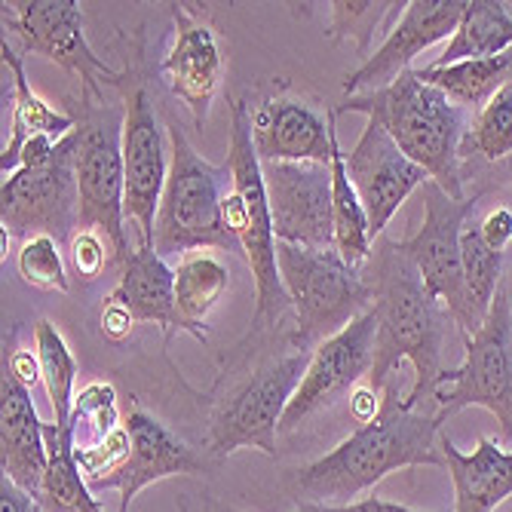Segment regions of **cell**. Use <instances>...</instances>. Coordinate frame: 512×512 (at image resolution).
<instances>
[{
    "mask_svg": "<svg viewBox=\"0 0 512 512\" xmlns=\"http://www.w3.org/2000/svg\"><path fill=\"white\" fill-rule=\"evenodd\" d=\"M445 417L411 411L399 399V381L384 387L381 411L371 424L356 427L329 454L292 470L283 479L286 494L298 506H347L371 491L390 473L408 467H445L439 448Z\"/></svg>",
    "mask_w": 512,
    "mask_h": 512,
    "instance_id": "cell-1",
    "label": "cell"
},
{
    "mask_svg": "<svg viewBox=\"0 0 512 512\" xmlns=\"http://www.w3.org/2000/svg\"><path fill=\"white\" fill-rule=\"evenodd\" d=\"M362 279L371 295V313L378 322L375 365H371L368 387L384 393L396 378L399 365L408 359L414 365V384L402 399L405 408L424 411L436 405V384L442 375V353L448 341V310L427 292L414 261L399 249L396 240L378 237ZM436 414V411H433Z\"/></svg>",
    "mask_w": 512,
    "mask_h": 512,
    "instance_id": "cell-2",
    "label": "cell"
},
{
    "mask_svg": "<svg viewBox=\"0 0 512 512\" xmlns=\"http://www.w3.org/2000/svg\"><path fill=\"white\" fill-rule=\"evenodd\" d=\"M335 114H365L368 120L381 123L399 151L421 166L448 197H470L463 194L467 181H463L460 142L476 114L457 108L445 92L430 86L417 71H405L378 92L344 99Z\"/></svg>",
    "mask_w": 512,
    "mask_h": 512,
    "instance_id": "cell-3",
    "label": "cell"
},
{
    "mask_svg": "<svg viewBox=\"0 0 512 512\" xmlns=\"http://www.w3.org/2000/svg\"><path fill=\"white\" fill-rule=\"evenodd\" d=\"M227 166L234 172V188L224 197V227L240 243L252 276H255V319L249 338H258L264 329L276 325L283 313L292 307L283 276H279L276 261V230L270 215V200L264 188V166L258 160L255 142H252V123H249V105L230 102V154Z\"/></svg>",
    "mask_w": 512,
    "mask_h": 512,
    "instance_id": "cell-4",
    "label": "cell"
},
{
    "mask_svg": "<svg viewBox=\"0 0 512 512\" xmlns=\"http://www.w3.org/2000/svg\"><path fill=\"white\" fill-rule=\"evenodd\" d=\"M169 178L157 209L154 249L163 258L191 255L203 249L243 252L234 234L224 227V197L234 188V172L227 163L215 166L197 154L191 138L178 123H169Z\"/></svg>",
    "mask_w": 512,
    "mask_h": 512,
    "instance_id": "cell-5",
    "label": "cell"
},
{
    "mask_svg": "<svg viewBox=\"0 0 512 512\" xmlns=\"http://www.w3.org/2000/svg\"><path fill=\"white\" fill-rule=\"evenodd\" d=\"M68 114L77 135V191L80 230L105 234L114 264L132 255L126 243V166H123V102L92 99L86 92L68 96Z\"/></svg>",
    "mask_w": 512,
    "mask_h": 512,
    "instance_id": "cell-6",
    "label": "cell"
},
{
    "mask_svg": "<svg viewBox=\"0 0 512 512\" xmlns=\"http://www.w3.org/2000/svg\"><path fill=\"white\" fill-rule=\"evenodd\" d=\"M276 261L283 289L295 307L292 350H310L335 338L371 304L362 270H353L335 249L319 252L279 243Z\"/></svg>",
    "mask_w": 512,
    "mask_h": 512,
    "instance_id": "cell-7",
    "label": "cell"
},
{
    "mask_svg": "<svg viewBox=\"0 0 512 512\" xmlns=\"http://www.w3.org/2000/svg\"><path fill=\"white\" fill-rule=\"evenodd\" d=\"M310 350H289L264 362L246 381H240L212 411L206 451L224 460L240 448H258L276 457V433L283 427L286 408L304 381Z\"/></svg>",
    "mask_w": 512,
    "mask_h": 512,
    "instance_id": "cell-8",
    "label": "cell"
},
{
    "mask_svg": "<svg viewBox=\"0 0 512 512\" xmlns=\"http://www.w3.org/2000/svg\"><path fill=\"white\" fill-rule=\"evenodd\" d=\"M485 191H476L467 200L448 197L436 181L421 184V203H424V224L421 230L402 240L399 249L414 261L417 273H421L427 292L448 310L454 325L467 335H476L482 329V322L473 310L470 292H467V276H463V252H460V234L467 224Z\"/></svg>",
    "mask_w": 512,
    "mask_h": 512,
    "instance_id": "cell-9",
    "label": "cell"
},
{
    "mask_svg": "<svg viewBox=\"0 0 512 512\" xmlns=\"http://www.w3.org/2000/svg\"><path fill=\"white\" fill-rule=\"evenodd\" d=\"M433 402L445 421L470 405L488 408L500 424V445H512V304L506 289L497 292L482 329L463 338V362L439 375Z\"/></svg>",
    "mask_w": 512,
    "mask_h": 512,
    "instance_id": "cell-10",
    "label": "cell"
},
{
    "mask_svg": "<svg viewBox=\"0 0 512 512\" xmlns=\"http://www.w3.org/2000/svg\"><path fill=\"white\" fill-rule=\"evenodd\" d=\"M0 224L4 252L10 240L28 243L50 234L59 243L74 240L80 230V191H77V135L62 138L56 154L43 166H22L4 178L0 188Z\"/></svg>",
    "mask_w": 512,
    "mask_h": 512,
    "instance_id": "cell-11",
    "label": "cell"
},
{
    "mask_svg": "<svg viewBox=\"0 0 512 512\" xmlns=\"http://www.w3.org/2000/svg\"><path fill=\"white\" fill-rule=\"evenodd\" d=\"M4 28L19 37L22 56H43L80 80V92L105 99V83L117 86L123 71L111 68L83 34V10L74 0H22L4 4Z\"/></svg>",
    "mask_w": 512,
    "mask_h": 512,
    "instance_id": "cell-12",
    "label": "cell"
},
{
    "mask_svg": "<svg viewBox=\"0 0 512 512\" xmlns=\"http://www.w3.org/2000/svg\"><path fill=\"white\" fill-rule=\"evenodd\" d=\"M123 166H126V218L138 224V246H154L157 209L166 191L169 160H166V135L154 111L148 80L132 65L123 68Z\"/></svg>",
    "mask_w": 512,
    "mask_h": 512,
    "instance_id": "cell-13",
    "label": "cell"
},
{
    "mask_svg": "<svg viewBox=\"0 0 512 512\" xmlns=\"http://www.w3.org/2000/svg\"><path fill=\"white\" fill-rule=\"evenodd\" d=\"M279 243L332 252L335 206L329 163H261Z\"/></svg>",
    "mask_w": 512,
    "mask_h": 512,
    "instance_id": "cell-14",
    "label": "cell"
},
{
    "mask_svg": "<svg viewBox=\"0 0 512 512\" xmlns=\"http://www.w3.org/2000/svg\"><path fill=\"white\" fill-rule=\"evenodd\" d=\"M375 341H378V322L375 313L365 310L335 338L316 344L310 353V365L304 371V381L295 390L279 430H298L310 414L332 408L347 390H353L362 378H368L371 365H375Z\"/></svg>",
    "mask_w": 512,
    "mask_h": 512,
    "instance_id": "cell-15",
    "label": "cell"
},
{
    "mask_svg": "<svg viewBox=\"0 0 512 512\" xmlns=\"http://www.w3.org/2000/svg\"><path fill=\"white\" fill-rule=\"evenodd\" d=\"M252 142L261 163H329L332 160V108L298 96L279 83L270 96L249 105Z\"/></svg>",
    "mask_w": 512,
    "mask_h": 512,
    "instance_id": "cell-16",
    "label": "cell"
},
{
    "mask_svg": "<svg viewBox=\"0 0 512 512\" xmlns=\"http://www.w3.org/2000/svg\"><path fill=\"white\" fill-rule=\"evenodd\" d=\"M175 22V40L160 62V77L172 96L191 111L194 126L203 129L209 108L224 77V46L206 13L191 4H169Z\"/></svg>",
    "mask_w": 512,
    "mask_h": 512,
    "instance_id": "cell-17",
    "label": "cell"
},
{
    "mask_svg": "<svg viewBox=\"0 0 512 512\" xmlns=\"http://www.w3.org/2000/svg\"><path fill=\"white\" fill-rule=\"evenodd\" d=\"M129 430V454L120 467L96 482H89L92 491H117L120 512H129V503L138 491L163 482L169 476H200L206 473V457L197 454L188 442H181L166 424L142 405H132L126 417Z\"/></svg>",
    "mask_w": 512,
    "mask_h": 512,
    "instance_id": "cell-18",
    "label": "cell"
},
{
    "mask_svg": "<svg viewBox=\"0 0 512 512\" xmlns=\"http://www.w3.org/2000/svg\"><path fill=\"white\" fill-rule=\"evenodd\" d=\"M347 175L365 206L371 237H384L387 224L399 212V206L421 191V184L430 178L421 166L411 163L399 145L390 138V132L368 120L356 148L347 154Z\"/></svg>",
    "mask_w": 512,
    "mask_h": 512,
    "instance_id": "cell-19",
    "label": "cell"
},
{
    "mask_svg": "<svg viewBox=\"0 0 512 512\" xmlns=\"http://www.w3.org/2000/svg\"><path fill=\"white\" fill-rule=\"evenodd\" d=\"M463 16V0H411L399 22L390 28L387 40L362 62L356 71L344 77V92L350 96H365L390 86L396 77L411 71V62L430 50L442 37H454Z\"/></svg>",
    "mask_w": 512,
    "mask_h": 512,
    "instance_id": "cell-20",
    "label": "cell"
},
{
    "mask_svg": "<svg viewBox=\"0 0 512 512\" xmlns=\"http://www.w3.org/2000/svg\"><path fill=\"white\" fill-rule=\"evenodd\" d=\"M0 399H4V408H0V467L19 488L40 497L50 454H46L43 439L46 424L37 417L31 387L22 384L10 368H4Z\"/></svg>",
    "mask_w": 512,
    "mask_h": 512,
    "instance_id": "cell-21",
    "label": "cell"
},
{
    "mask_svg": "<svg viewBox=\"0 0 512 512\" xmlns=\"http://www.w3.org/2000/svg\"><path fill=\"white\" fill-rule=\"evenodd\" d=\"M108 301L123 304L135 322L163 325L166 335L172 332L194 335V329L184 322L175 301V270L166 264L163 255H157L154 246L132 249V255L120 267V283L114 286Z\"/></svg>",
    "mask_w": 512,
    "mask_h": 512,
    "instance_id": "cell-22",
    "label": "cell"
},
{
    "mask_svg": "<svg viewBox=\"0 0 512 512\" xmlns=\"http://www.w3.org/2000/svg\"><path fill=\"white\" fill-rule=\"evenodd\" d=\"M445 470L454 482V512H494L512 497V451L482 436L470 454H463L448 433L439 439Z\"/></svg>",
    "mask_w": 512,
    "mask_h": 512,
    "instance_id": "cell-23",
    "label": "cell"
},
{
    "mask_svg": "<svg viewBox=\"0 0 512 512\" xmlns=\"http://www.w3.org/2000/svg\"><path fill=\"white\" fill-rule=\"evenodd\" d=\"M0 56H4V65L13 74V120H10V142L4 145V151H0V172L13 175L16 157L25 142H31L37 135L62 142V138H68L74 132V117L68 111L53 108L31 89V80L25 74V56L19 50H13V43L7 37L0 43Z\"/></svg>",
    "mask_w": 512,
    "mask_h": 512,
    "instance_id": "cell-24",
    "label": "cell"
},
{
    "mask_svg": "<svg viewBox=\"0 0 512 512\" xmlns=\"http://www.w3.org/2000/svg\"><path fill=\"white\" fill-rule=\"evenodd\" d=\"M43 439H46V454H50L43 488H40L43 509L46 512H105L99 497H92V488L77 467L74 424H56V421L46 424Z\"/></svg>",
    "mask_w": 512,
    "mask_h": 512,
    "instance_id": "cell-25",
    "label": "cell"
},
{
    "mask_svg": "<svg viewBox=\"0 0 512 512\" xmlns=\"http://www.w3.org/2000/svg\"><path fill=\"white\" fill-rule=\"evenodd\" d=\"M512 50V7L500 0H467L460 25L433 68L457 65L467 59H491Z\"/></svg>",
    "mask_w": 512,
    "mask_h": 512,
    "instance_id": "cell-26",
    "label": "cell"
},
{
    "mask_svg": "<svg viewBox=\"0 0 512 512\" xmlns=\"http://www.w3.org/2000/svg\"><path fill=\"white\" fill-rule=\"evenodd\" d=\"M332 206H335V252L353 267L362 270L375 249V237H371V224L365 215V206L353 188L347 175V154L338 142V114L332 108Z\"/></svg>",
    "mask_w": 512,
    "mask_h": 512,
    "instance_id": "cell-27",
    "label": "cell"
},
{
    "mask_svg": "<svg viewBox=\"0 0 512 512\" xmlns=\"http://www.w3.org/2000/svg\"><path fill=\"white\" fill-rule=\"evenodd\" d=\"M460 163L463 181L479 169L512 172V83L503 86L482 111H476L460 142Z\"/></svg>",
    "mask_w": 512,
    "mask_h": 512,
    "instance_id": "cell-28",
    "label": "cell"
},
{
    "mask_svg": "<svg viewBox=\"0 0 512 512\" xmlns=\"http://www.w3.org/2000/svg\"><path fill=\"white\" fill-rule=\"evenodd\" d=\"M430 86H436L439 92L463 108V111H482L503 86L512 83V50L491 56V59H467L457 65H445V68H421L417 71Z\"/></svg>",
    "mask_w": 512,
    "mask_h": 512,
    "instance_id": "cell-29",
    "label": "cell"
},
{
    "mask_svg": "<svg viewBox=\"0 0 512 512\" xmlns=\"http://www.w3.org/2000/svg\"><path fill=\"white\" fill-rule=\"evenodd\" d=\"M230 286V270L227 264L203 249V252H191L184 255L175 267V301L178 310L184 316V322L191 325L197 341H206V319L209 313L218 307V301L224 298Z\"/></svg>",
    "mask_w": 512,
    "mask_h": 512,
    "instance_id": "cell-30",
    "label": "cell"
},
{
    "mask_svg": "<svg viewBox=\"0 0 512 512\" xmlns=\"http://www.w3.org/2000/svg\"><path fill=\"white\" fill-rule=\"evenodd\" d=\"M34 356L40 365V381L56 411V424H71L74 411V381H77V359L62 338V332L50 319H37L34 325Z\"/></svg>",
    "mask_w": 512,
    "mask_h": 512,
    "instance_id": "cell-31",
    "label": "cell"
},
{
    "mask_svg": "<svg viewBox=\"0 0 512 512\" xmlns=\"http://www.w3.org/2000/svg\"><path fill=\"white\" fill-rule=\"evenodd\" d=\"M460 252H463V276H467V292L473 301V310L479 316V322L485 325L491 304L500 292V276H503V252H494L482 230L479 221H467L460 234Z\"/></svg>",
    "mask_w": 512,
    "mask_h": 512,
    "instance_id": "cell-32",
    "label": "cell"
},
{
    "mask_svg": "<svg viewBox=\"0 0 512 512\" xmlns=\"http://www.w3.org/2000/svg\"><path fill=\"white\" fill-rule=\"evenodd\" d=\"M332 7V25H329V40H353L356 53L362 62H368V46L375 40L378 28L384 22H390L393 16H402L408 4H371V0H356V4H347V0H335Z\"/></svg>",
    "mask_w": 512,
    "mask_h": 512,
    "instance_id": "cell-33",
    "label": "cell"
},
{
    "mask_svg": "<svg viewBox=\"0 0 512 512\" xmlns=\"http://www.w3.org/2000/svg\"><path fill=\"white\" fill-rule=\"evenodd\" d=\"M16 267L31 289L59 292V295L71 292L62 243L50 234H40V237H31L28 243H22V249L16 255Z\"/></svg>",
    "mask_w": 512,
    "mask_h": 512,
    "instance_id": "cell-34",
    "label": "cell"
},
{
    "mask_svg": "<svg viewBox=\"0 0 512 512\" xmlns=\"http://www.w3.org/2000/svg\"><path fill=\"white\" fill-rule=\"evenodd\" d=\"M71 424L74 427H89L92 430V442L108 439L114 430H120V408H117V390L108 381H92L86 384L77 399H74V411H71ZM89 442V445H92Z\"/></svg>",
    "mask_w": 512,
    "mask_h": 512,
    "instance_id": "cell-35",
    "label": "cell"
},
{
    "mask_svg": "<svg viewBox=\"0 0 512 512\" xmlns=\"http://www.w3.org/2000/svg\"><path fill=\"white\" fill-rule=\"evenodd\" d=\"M129 454V430L126 424L120 430H114L108 439L102 442H92V445H74V457H77V467L83 473L86 482H96L108 473H114L120 463Z\"/></svg>",
    "mask_w": 512,
    "mask_h": 512,
    "instance_id": "cell-36",
    "label": "cell"
},
{
    "mask_svg": "<svg viewBox=\"0 0 512 512\" xmlns=\"http://www.w3.org/2000/svg\"><path fill=\"white\" fill-rule=\"evenodd\" d=\"M68 258H71L74 276L83 286L96 283V279L102 276V270L108 264H114V252H111L108 240H102L96 230H77L71 246H68Z\"/></svg>",
    "mask_w": 512,
    "mask_h": 512,
    "instance_id": "cell-37",
    "label": "cell"
},
{
    "mask_svg": "<svg viewBox=\"0 0 512 512\" xmlns=\"http://www.w3.org/2000/svg\"><path fill=\"white\" fill-rule=\"evenodd\" d=\"M479 230H482V237H485V243L494 249V252H503L506 255V249H509V243H512V209L509 206H494V209H488L485 215H482V221H479Z\"/></svg>",
    "mask_w": 512,
    "mask_h": 512,
    "instance_id": "cell-38",
    "label": "cell"
},
{
    "mask_svg": "<svg viewBox=\"0 0 512 512\" xmlns=\"http://www.w3.org/2000/svg\"><path fill=\"white\" fill-rule=\"evenodd\" d=\"M135 325H138V322L132 319V313H129L123 304H117V301H108V298H105V310H102V332H105V338H108V341H114V344L126 341V338L132 335Z\"/></svg>",
    "mask_w": 512,
    "mask_h": 512,
    "instance_id": "cell-39",
    "label": "cell"
},
{
    "mask_svg": "<svg viewBox=\"0 0 512 512\" xmlns=\"http://www.w3.org/2000/svg\"><path fill=\"white\" fill-rule=\"evenodd\" d=\"M0 512H46L40 497L19 488L13 479H0Z\"/></svg>",
    "mask_w": 512,
    "mask_h": 512,
    "instance_id": "cell-40",
    "label": "cell"
},
{
    "mask_svg": "<svg viewBox=\"0 0 512 512\" xmlns=\"http://www.w3.org/2000/svg\"><path fill=\"white\" fill-rule=\"evenodd\" d=\"M295 512H424V509H411L402 503H390L381 497H362L347 506H298Z\"/></svg>",
    "mask_w": 512,
    "mask_h": 512,
    "instance_id": "cell-41",
    "label": "cell"
},
{
    "mask_svg": "<svg viewBox=\"0 0 512 512\" xmlns=\"http://www.w3.org/2000/svg\"><path fill=\"white\" fill-rule=\"evenodd\" d=\"M381 396L384 393H375L368 384L353 390V396H350V417L356 421V427H365V424L375 421L378 411H381Z\"/></svg>",
    "mask_w": 512,
    "mask_h": 512,
    "instance_id": "cell-42",
    "label": "cell"
},
{
    "mask_svg": "<svg viewBox=\"0 0 512 512\" xmlns=\"http://www.w3.org/2000/svg\"><path fill=\"white\" fill-rule=\"evenodd\" d=\"M206 512H237V509H227V506H218V503H209Z\"/></svg>",
    "mask_w": 512,
    "mask_h": 512,
    "instance_id": "cell-43",
    "label": "cell"
},
{
    "mask_svg": "<svg viewBox=\"0 0 512 512\" xmlns=\"http://www.w3.org/2000/svg\"><path fill=\"white\" fill-rule=\"evenodd\" d=\"M178 512H188V506H184V503H181V506H178Z\"/></svg>",
    "mask_w": 512,
    "mask_h": 512,
    "instance_id": "cell-44",
    "label": "cell"
}]
</instances>
